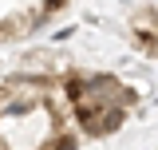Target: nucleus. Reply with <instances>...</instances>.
I'll use <instances>...</instances> for the list:
<instances>
[{
	"mask_svg": "<svg viewBox=\"0 0 158 150\" xmlns=\"http://www.w3.org/2000/svg\"><path fill=\"white\" fill-rule=\"evenodd\" d=\"M150 24H154V28H158V8H154V12H150Z\"/></svg>",
	"mask_w": 158,
	"mask_h": 150,
	"instance_id": "obj_3",
	"label": "nucleus"
},
{
	"mask_svg": "<svg viewBox=\"0 0 158 150\" xmlns=\"http://www.w3.org/2000/svg\"><path fill=\"white\" fill-rule=\"evenodd\" d=\"M138 48H146L150 56H158V32H150V28L138 24Z\"/></svg>",
	"mask_w": 158,
	"mask_h": 150,
	"instance_id": "obj_2",
	"label": "nucleus"
},
{
	"mask_svg": "<svg viewBox=\"0 0 158 150\" xmlns=\"http://www.w3.org/2000/svg\"><path fill=\"white\" fill-rule=\"evenodd\" d=\"M63 91L71 99V107H83V103H99V107H135L138 95L127 87V83H118L115 75H71L67 83H63Z\"/></svg>",
	"mask_w": 158,
	"mask_h": 150,
	"instance_id": "obj_1",
	"label": "nucleus"
}]
</instances>
